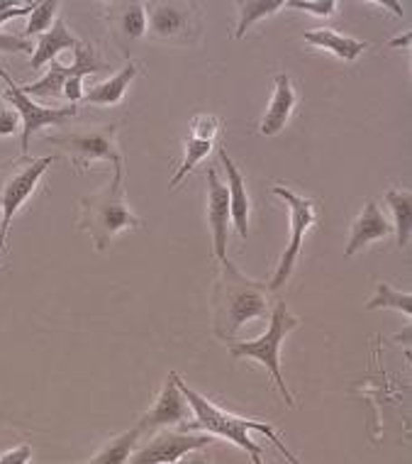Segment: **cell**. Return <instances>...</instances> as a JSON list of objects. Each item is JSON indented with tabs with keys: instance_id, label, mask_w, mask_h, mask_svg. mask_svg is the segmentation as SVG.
Wrapping results in <instances>:
<instances>
[{
	"instance_id": "obj_5",
	"label": "cell",
	"mask_w": 412,
	"mask_h": 464,
	"mask_svg": "<svg viewBox=\"0 0 412 464\" xmlns=\"http://www.w3.org/2000/svg\"><path fill=\"white\" fill-rule=\"evenodd\" d=\"M115 132H118V125L73 130V132L47 137V142L62 147L63 152L72 157L73 167L79 171H88L93 161H110L115 167V177L122 179V154H120Z\"/></svg>"
},
{
	"instance_id": "obj_19",
	"label": "cell",
	"mask_w": 412,
	"mask_h": 464,
	"mask_svg": "<svg viewBox=\"0 0 412 464\" xmlns=\"http://www.w3.org/2000/svg\"><path fill=\"white\" fill-rule=\"evenodd\" d=\"M302 40L312 44V47L332 52L334 56H340L341 62H354V59L364 54L366 49L371 47L366 40H357V37L340 34L334 33V30H308V33L302 34Z\"/></svg>"
},
{
	"instance_id": "obj_22",
	"label": "cell",
	"mask_w": 412,
	"mask_h": 464,
	"mask_svg": "<svg viewBox=\"0 0 412 464\" xmlns=\"http://www.w3.org/2000/svg\"><path fill=\"white\" fill-rule=\"evenodd\" d=\"M386 203L393 210L396 216V227H398V247L405 249L407 242H410L412 232V196L410 191H398V188H390L386 191Z\"/></svg>"
},
{
	"instance_id": "obj_21",
	"label": "cell",
	"mask_w": 412,
	"mask_h": 464,
	"mask_svg": "<svg viewBox=\"0 0 412 464\" xmlns=\"http://www.w3.org/2000/svg\"><path fill=\"white\" fill-rule=\"evenodd\" d=\"M142 430L139 428H132V430L122 432L118 438H112L110 442H105L103 448L98 450L88 462L83 464H127L129 457H132V450H135L137 440H139Z\"/></svg>"
},
{
	"instance_id": "obj_30",
	"label": "cell",
	"mask_w": 412,
	"mask_h": 464,
	"mask_svg": "<svg viewBox=\"0 0 412 464\" xmlns=\"http://www.w3.org/2000/svg\"><path fill=\"white\" fill-rule=\"evenodd\" d=\"M32 457V448L24 442V445H17V448L8 450L0 455V464H27Z\"/></svg>"
},
{
	"instance_id": "obj_32",
	"label": "cell",
	"mask_w": 412,
	"mask_h": 464,
	"mask_svg": "<svg viewBox=\"0 0 412 464\" xmlns=\"http://www.w3.org/2000/svg\"><path fill=\"white\" fill-rule=\"evenodd\" d=\"M17 122H20V115L5 105H0V135H13L17 130Z\"/></svg>"
},
{
	"instance_id": "obj_7",
	"label": "cell",
	"mask_w": 412,
	"mask_h": 464,
	"mask_svg": "<svg viewBox=\"0 0 412 464\" xmlns=\"http://www.w3.org/2000/svg\"><path fill=\"white\" fill-rule=\"evenodd\" d=\"M271 193H276L278 198H283L288 203V210H291V240H288V247H285L283 256H281V265H278L273 279L269 281V291L273 294V291L283 286L285 281L291 279L295 262H298V255H301L302 237L320 220V213H317V200L305 198V196L291 191L285 186L276 184L271 188Z\"/></svg>"
},
{
	"instance_id": "obj_17",
	"label": "cell",
	"mask_w": 412,
	"mask_h": 464,
	"mask_svg": "<svg viewBox=\"0 0 412 464\" xmlns=\"http://www.w3.org/2000/svg\"><path fill=\"white\" fill-rule=\"evenodd\" d=\"M220 160L225 164V171H227V179H230V218L237 225V232L242 235V240L249 237V196H246V186L242 171L237 169V164L230 160V154L225 147H220Z\"/></svg>"
},
{
	"instance_id": "obj_28",
	"label": "cell",
	"mask_w": 412,
	"mask_h": 464,
	"mask_svg": "<svg viewBox=\"0 0 412 464\" xmlns=\"http://www.w3.org/2000/svg\"><path fill=\"white\" fill-rule=\"evenodd\" d=\"M190 130H193V137L196 140H207V142H213L217 132H220V121L215 118V115H196L193 121H190Z\"/></svg>"
},
{
	"instance_id": "obj_24",
	"label": "cell",
	"mask_w": 412,
	"mask_h": 464,
	"mask_svg": "<svg viewBox=\"0 0 412 464\" xmlns=\"http://www.w3.org/2000/svg\"><path fill=\"white\" fill-rule=\"evenodd\" d=\"M210 150H213V142H207V140H196L193 135L186 137V140H183V164L178 167L174 179L168 181V188H174V186L181 184L183 179L190 174V169L198 167L200 161L210 154Z\"/></svg>"
},
{
	"instance_id": "obj_16",
	"label": "cell",
	"mask_w": 412,
	"mask_h": 464,
	"mask_svg": "<svg viewBox=\"0 0 412 464\" xmlns=\"http://www.w3.org/2000/svg\"><path fill=\"white\" fill-rule=\"evenodd\" d=\"M108 24L112 37L122 44L139 40L147 30V13L144 3H110L108 5Z\"/></svg>"
},
{
	"instance_id": "obj_6",
	"label": "cell",
	"mask_w": 412,
	"mask_h": 464,
	"mask_svg": "<svg viewBox=\"0 0 412 464\" xmlns=\"http://www.w3.org/2000/svg\"><path fill=\"white\" fill-rule=\"evenodd\" d=\"M56 157H42V160H32V157H20L13 161L5 174V181L0 186V249L5 247V232L13 225V218L20 210L24 200L30 198L37 184H40L42 174L47 171Z\"/></svg>"
},
{
	"instance_id": "obj_2",
	"label": "cell",
	"mask_w": 412,
	"mask_h": 464,
	"mask_svg": "<svg viewBox=\"0 0 412 464\" xmlns=\"http://www.w3.org/2000/svg\"><path fill=\"white\" fill-rule=\"evenodd\" d=\"M174 379H176V386H178V392L186 396L190 411H193V416H196V423L190 425V428H203V430L210 432V435H220V438H225V440L235 442V445H239L242 450H246L249 457L263 455V450L259 448L252 438H249V432L259 430L263 432V435H266V438H269L278 450H281V452H283L288 464H301V459H298L291 450L285 448L283 440L278 438L276 430H273V425L262 423V420H246V418L230 416V413H225L222 409H217L215 403H210L203 393L193 392V389L183 382L181 376L176 374V372H174Z\"/></svg>"
},
{
	"instance_id": "obj_26",
	"label": "cell",
	"mask_w": 412,
	"mask_h": 464,
	"mask_svg": "<svg viewBox=\"0 0 412 464\" xmlns=\"http://www.w3.org/2000/svg\"><path fill=\"white\" fill-rule=\"evenodd\" d=\"M56 10H59V3L49 0V3H37L34 10L27 17V27H24V40H30L34 34H44L52 30V24L56 20Z\"/></svg>"
},
{
	"instance_id": "obj_14",
	"label": "cell",
	"mask_w": 412,
	"mask_h": 464,
	"mask_svg": "<svg viewBox=\"0 0 412 464\" xmlns=\"http://www.w3.org/2000/svg\"><path fill=\"white\" fill-rule=\"evenodd\" d=\"M295 103H298V93H295L293 83H291V76L288 73H276V79H273V96H271V103L266 108V115L262 118L259 132L266 137L278 135L285 128L288 118H291Z\"/></svg>"
},
{
	"instance_id": "obj_29",
	"label": "cell",
	"mask_w": 412,
	"mask_h": 464,
	"mask_svg": "<svg viewBox=\"0 0 412 464\" xmlns=\"http://www.w3.org/2000/svg\"><path fill=\"white\" fill-rule=\"evenodd\" d=\"M0 52H34L30 40H24V37H17V34H5L0 33Z\"/></svg>"
},
{
	"instance_id": "obj_33",
	"label": "cell",
	"mask_w": 412,
	"mask_h": 464,
	"mask_svg": "<svg viewBox=\"0 0 412 464\" xmlns=\"http://www.w3.org/2000/svg\"><path fill=\"white\" fill-rule=\"evenodd\" d=\"M34 5H37V3H27V5H17V8L0 10V24L8 23V20H13V17H30Z\"/></svg>"
},
{
	"instance_id": "obj_23",
	"label": "cell",
	"mask_w": 412,
	"mask_h": 464,
	"mask_svg": "<svg viewBox=\"0 0 412 464\" xmlns=\"http://www.w3.org/2000/svg\"><path fill=\"white\" fill-rule=\"evenodd\" d=\"M239 8V23L235 30V40H242L244 33L254 23H259L263 17L273 15L278 10H283V0H244L237 3Z\"/></svg>"
},
{
	"instance_id": "obj_12",
	"label": "cell",
	"mask_w": 412,
	"mask_h": 464,
	"mask_svg": "<svg viewBox=\"0 0 412 464\" xmlns=\"http://www.w3.org/2000/svg\"><path fill=\"white\" fill-rule=\"evenodd\" d=\"M230 191L222 186L215 169H207V223L213 232V249L217 259L227 256V227H230Z\"/></svg>"
},
{
	"instance_id": "obj_1",
	"label": "cell",
	"mask_w": 412,
	"mask_h": 464,
	"mask_svg": "<svg viewBox=\"0 0 412 464\" xmlns=\"http://www.w3.org/2000/svg\"><path fill=\"white\" fill-rule=\"evenodd\" d=\"M269 286L262 281H254L239 272L232 259H222V274L215 291V335L230 343L242 325L256 318H269L271 301Z\"/></svg>"
},
{
	"instance_id": "obj_3",
	"label": "cell",
	"mask_w": 412,
	"mask_h": 464,
	"mask_svg": "<svg viewBox=\"0 0 412 464\" xmlns=\"http://www.w3.org/2000/svg\"><path fill=\"white\" fill-rule=\"evenodd\" d=\"M144 220L127 206L122 179L112 177V184L79 200V227L93 237L98 252H108L112 237L129 227H142Z\"/></svg>"
},
{
	"instance_id": "obj_8",
	"label": "cell",
	"mask_w": 412,
	"mask_h": 464,
	"mask_svg": "<svg viewBox=\"0 0 412 464\" xmlns=\"http://www.w3.org/2000/svg\"><path fill=\"white\" fill-rule=\"evenodd\" d=\"M0 79L5 83V101L10 105H15V112L23 118V135H20V144H23V154L27 157L30 150V140L37 130L47 128V125H63L76 115V105H66V108H42V105L32 103V98H27L20 91L13 76L8 72L0 69Z\"/></svg>"
},
{
	"instance_id": "obj_15",
	"label": "cell",
	"mask_w": 412,
	"mask_h": 464,
	"mask_svg": "<svg viewBox=\"0 0 412 464\" xmlns=\"http://www.w3.org/2000/svg\"><path fill=\"white\" fill-rule=\"evenodd\" d=\"M390 232H393V225H390L388 220H386V216L380 213L378 203H376V200H366L361 216L357 218V223H354V227L349 232L347 252H344V255H357L359 249L366 247L369 242L386 240Z\"/></svg>"
},
{
	"instance_id": "obj_36",
	"label": "cell",
	"mask_w": 412,
	"mask_h": 464,
	"mask_svg": "<svg viewBox=\"0 0 412 464\" xmlns=\"http://www.w3.org/2000/svg\"><path fill=\"white\" fill-rule=\"evenodd\" d=\"M252 464H263V455H252Z\"/></svg>"
},
{
	"instance_id": "obj_13",
	"label": "cell",
	"mask_w": 412,
	"mask_h": 464,
	"mask_svg": "<svg viewBox=\"0 0 412 464\" xmlns=\"http://www.w3.org/2000/svg\"><path fill=\"white\" fill-rule=\"evenodd\" d=\"M188 401L178 392V386H176L174 372L168 374L167 384L158 393V399L151 403V409L144 413V418L137 423L139 430H151V428H168V425L183 423L186 418H188Z\"/></svg>"
},
{
	"instance_id": "obj_11",
	"label": "cell",
	"mask_w": 412,
	"mask_h": 464,
	"mask_svg": "<svg viewBox=\"0 0 412 464\" xmlns=\"http://www.w3.org/2000/svg\"><path fill=\"white\" fill-rule=\"evenodd\" d=\"M213 442L210 435H196V432H171L164 430L157 435L149 445H144L129 457V464H174L181 457L198 452Z\"/></svg>"
},
{
	"instance_id": "obj_35",
	"label": "cell",
	"mask_w": 412,
	"mask_h": 464,
	"mask_svg": "<svg viewBox=\"0 0 412 464\" xmlns=\"http://www.w3.org/2000/svg\"><path fill=\"white\" fill-rule=\"evenodd\" d=\"M410 40H412V34L407 33V34H403L400 40H390V47H407V44H410Z\"/></svg>"
},
{
	"instance_id": "obj_31",
	"label": "cell",
	"mask_w": 412,
	"mask_h": 464,
	"mask_svg": "<svg viewBox=\"0 0 412 464\" xmlns=\"http://www.w3.org/2000/svg\"><path fill=\"white\" fill-rule=\"evenodd\" d=\"M62 98H66L72 105L83 101V76H73V79L66 81V83H63Z\"/></svg>"
},
{
	"instance_id": "obj_20",
	"label": "cell",
	"mask_w": 412,
	"mask_h": 464,
	"mask_svg": "<svg viewBox=\"0 0 412 464\" xmlns=\"http://www.w3.org/2000/svg\"><path fill=\"white\" fill-rule=\"evenodd\" d=\"M139 73V69H137L135 62H127L125 69H120L115 76H110L108 81H103V83H95L93 89L88 91V93H83V101L86 103H93V105H115L122 101V96H125L127 86L135 81V76Z\"/></svg>"
},
{
	"instance_id": "obj_27",
	"label": "cell",
	"mask_w": 412,
	"mask_h": 464,
	"mask_svg": "<svg viewBox=\"0 0 412 464\" xmlns=\"http://www.w3.org/2000/svg\"><path fill=\"white\" fill-rule=\"evenodd\" d=\"M283 8L305 10V13H312L317 17H330L337 10V3H332V0H288V3H283Z\"/></svg>"
},
{
	"instance_id": "obj_4",
	"label": "cell",
	"mask_w": 412,
	"mask_h": 464,
	"mask_svg": "<svg viewBox=\"0 0 412 464\" xmlns=\"http://www.w3.org/2000/svg\"><path fill=\"white\" fill-rule=\"evenodd\" d=\"M301 325V321L291 315L288 311V305L283 301H278L273 308H271L269 315V330L263 333L262 337H256V340H246V343H230V354L232 357H249V360L262 362L263 367L269 369V374L273 376V382H276L278 392L285 399V403L293 409L295 401L288 392V386H285V379L281 374V360H278V354H281V344L288 337L291 330H295Z\"/></svg>"
},
{
	"instance_id": "obj_25",
	"label": "cell",
	"mask_w": 412,
	"mask_h": 464,
	"mask_svg": "<svg viewBox=\"0 0 412 464\" xmlns=\"http://www.w3.org/2000/svg\"><path fill=\"white\" fill-rule=\"evenodd\" d=\"M376 308H396V311H403L407 318H412V296L405 291H396L386 281H380L376 286V296L366 304V311H376Z\"/></svg>"
},
{
	"instance_id": "obj_10",
	"label": "cell",
	"mask_w": 412,
	"mask_h": 464,
	"mask_svg": "<svg viewBox=\"0 0 412 464\" xmlns=\"http://www.w3.org/2000/svg\"><path fill=\"white\" fill-rule=\"evenodd\" d=\"M147 30L154 40L183 42L198 34L196 8L190 3H147Z\"/></svg>"
},
{
	"instance_id": "obj_18",
	"label": "cell",
	"mask_w": 412,
	"mask_h": 464,
	"mask_svg": "<svg viewBox=\"0 0 412 464\" xmlns=\"http://www.w3.org/2000/svg\"><path fill=\"white\" fill-rule=\"evenodd\" d=\"M79 44V37L66 27V23H63L62 17H56L54 24H52V30L42 34V37H37V47L32 52L30 66L32 69H42L47 62H54L63 49H76Z\"/></svg>"
},
{
	"instance_id": "obj_34",
	"label": "cell",
	"mask_w": 412,
	"mask_h": 464,
	"mask_svg": "<svg viewBox=\"0 0 412 464\" xmlns=\"http://www.w3.org/2000/svg\"><path fill=\"white\" fill-rule=\"evenodd\" d=\"M174 464H210V462H207L206 455H200V452H190V455L181 457V459Z\"/></svg>"
},
{
	"instance_id": "obj_9",
	"label": "cell",
	"mask_w": 412,
	"mask_h": 464,
	"mask_svg": "<svg viewBox=\"0 0 412 464\" xmlns=\"http://www.w3.org/2000/svg\"><path fill=\"white\" fill-rule=\"evenodd\" d=\"M108 66L98 59L95 54V49L86 42H81L79 47L73 49V62L69 66L59 64V62H49V72L42 76L40 81H34V83H27L23 86V93L27 98L30 96H40V98H62V91H63V83L73 76H83L86 79L88 73H95V72H105Z\"/></svg>"
}]
</instances>
